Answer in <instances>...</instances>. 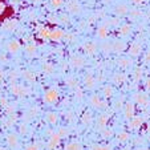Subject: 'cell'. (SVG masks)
Masks as SVG:
<instances>
[{
	"label": "cell",
	"instance_id": "46",
	"mask_svg": "<svg viewBox=\"0 0 150 150\" xmlns=\"http://www.w3.org/2000/svg\"><path fill=\"white\" fill-rule=\"evenodd\" d=\"M82 96H84V94H82V91L79 88V86H77V88H76V97H77L79 100H81Z\"/></svg>",
	"mask_w": 150,
	"mask_h": 150
},
{
	"label": "cell",
	"instance_id": "25",
	"mask_svg": "<svg viewBox=\"0 0 150 150\" xmlns=\"http://www.w3.org/2000/svg\"><path fill=\"white\" fill-rule=\"evenodd\" d=\"M45 118H47V121H48V124H51V125L57 124V121H59V117H57V114L54 113V112H48V113L45 114Z\"/></svg>",
	"mask_w": 150,
	"mask_h": 150
},
{
	"label": "cell",
	"instance_id": "26",
	"mask_svg": "<svg viewBox=\"0 0 150 150\" xmlns=\"http://www.w3.org/2000/svg\"><path fill=\"white\" fill-rule=\"evenodd\" d=\"M114 12H116L117 15H126L127 12H129V7H127L126 4L121 3V4H118V6H116Z\"/></svg>",
	"mask_w": 150,
	"mask_h": 150
},
{
	"label": "cell",
	"instance_id": "4",
	"mask_svg": "<svg viewBox=\"0 0 150 150\" xmlns=\"http://www.w3.org/2000/svg\"><path fill=\"white\" fill-rule=\"evenodd\" d=\"M60 141H61V137H60V134L57 133H52L51 136H49V139L48 142H47V147H48V150H54L57 146H59Z\"/></svg>",
	"mask_w": 150,
	"mask_h": 150
},
{
	"label": "cell",
	"instance_id": "10",
	"mask_svg": "<svg viewBox=\"0 0 150 150\" xmlns=\"http://www.w3.org/2000/svg\"><path fill=\"white\" fill-rule=\"evenodd\" d=\"M82 49L88 54H94L97 51V44L94 41H85L84 44H82Z\"/></svg>",
	"mask_w": 150,
	"mask_h": 150
},
{
	"label": "cell",
	"instance_id": "17",
	"mask_svg": "<svg viewBox=\"0 0 150 150\" xmlns=\"http://www.w3.org/2000/svg\"><path fill=\"white\" fill-rule=\"evenodd\" d=\"M141 49H142V47L139 42H133L130 45V48H129V54H130L132 57H137L141 53Z\"/></svg>",
	"mask_w": 150,
	"mask_h": 150
},
{
	"label": "cell",
	"instance_id": "27",
	"mask_svg": "<svg viewBox=\"0 0 150 150\" xmlns=\"http://www.w3.org/2000/svg\"><path fill=\"white\" fill-rule=\"evenodd\" d=\"M130 32H132V25H129V24H122L118 28V33L121 36H127Z\"/></svg>",
	"mask_w": 150,
	"mask_h": 150
},
{
	"label": "cell",
	"instance_id": "16",
	"mask_svg": "<svg viewBox=\"0 0 150 150\" xmlns=\"http://www.w3.org/2000/svg\"><path fill=\"white\" fill-rule=\"evenodd\" d=\"M20 48H21V45H20V42L17 41V40H11V41L7 44V49H8V52H11V53H17V52L20 51Z\"/></svg>",
	"mask_w": 150,
	"mask_h": 150
},
{
	"label": "cell",
	"instance_id": "50",
	"mask_svg": "<svg viewBox=\"0 0 150 150\" xmlns=\"http://www.w3.org/2000/svg\"><path fill=\"white\" fill-rule=\"evenodd\" d=\"M6 8H7V6L4 3H1V1H0V15H3L4 12H6Z\"/></svg>",
	"mask_w": 150,
	"mask_h": 150
},
{
	"label": "cell",
	"instance_id": "52",
	"mask_svg": "<svg viewBox=\"0 0 150 150\" xmlns=\"http://www.w3.org/2000/svg\"><path fill=\"white\" fill-rule=\"evenodd\" d=\"M145 62H146V64L150 62V51L146 52V54H145Z\"/></svg>",
	"mask_w": 150,
	"mask_h": 150
},
{
	"label": "cell",
	"instance_id": "29",
	"mask_svg": "<svg viewBox=\"0 0 150 150\" xmlns=\"http://www.w3.org/2000/svg\"><path fill=\"white\" fill-rule=\"evenodd\" d=\"M42 71L47 74H52L54 72V65L52 62H44V64H42Z\"/></svg>",
	"mask_w": 150,
	"mask_h": 150
},
{
	"label": "cell",
	"instance_id": "12",
	"mask_svg": "<svg viewBox=\"0 0 150 150\" xmlns=\"http://www.w3.org/2000/svg\"><path fill=\"white\" fill-rule=\"evenodd\" d=\"M142 122H144V118H142L141 116H134L133 118L129 120V129H138L139 126L142 125Z\"/></svg>",
	"mask_w": 150,
	"mask_h": 150
},
{
	"label": "cell",
	"instance_id": "20",
	"mask_svg": "<svg viewBox=\"0 0 150 150\" xmlns=\"http://www.w3.org/2000/svg\"><path fill=\"white\" fill-rule=\"evenodd\" d=\"M132 59H129V57H120L118 60H117V65L120 67V68H129V67L132 65Z\"/></svg>",
	"mask_w": 150,
	"mask_h": 150
},
{
	"label": "cell",
	"instance_id": "34",
	"mask_svg": "<svg viewBox=\"0 0 150 150\" xmlns=\"http://www.w3.org/2000/svg\"><path fill=\"white\" fill-rule=\"evenodd\" d=\"M16 120H17L16 114H15V113H12V114H9L8 120H7V121H4V125H6L7 127H8V126H12V125H13L15 122H16Z\"/></svg>",
	"mask_w": 150,
	"mask_h": 150
},
{
	"label": "cell",
	"instance_id": "41",
	"mask_svg": "<svg viewBox=\"0 0 150 150\" xmlns=\"http://www.w3.org/2000/svg\"><path fill=\"white\" fill-rule=\"evenodd\" d=\"M51 6L54 8H60L62 6V0H51Z\"/></svg>",
	"mask_w": 150,
	"mask_h": 150
},
{
	"label": "cell",
	"instance_id": "48",
	"mask_svg": "<svg viewBox=\"0 0 150 150\" xmlns=\"http://www.w3.org/2000/svg\"><path fill=\"white\" fill-rule=\"evenodd\" d=\"M64 39H65V40H67V41H69V42H71V41H73L74 36H73V35H69V33H65V35H64Z\"/></svg>",
	"mask_w": 150,
	"mask_h": 150
},
{
	"label": "cell",
	"instance_id": "15",
	"mask_svg": "<svg viewBox=\"0 0 150 150\" xmlns=\"http://www.w3.org/2000/svg\"><path fill=\"white\" fill-rule=\"evenodd\" d=\"M7 145L11 149H17V146H19V138H17L16 134H8L7 136Z\"/></svg>",
	"mask_w": 150,
	"mask_h": 150
},
{
	"label": "cell",
	"instance_id": "45",
	"mask_svg": "<svg viewBox=\"0 0 150 150\" xmlns=\"http://www.w3.org/2000/svg\"><path fill=\"white\" fill-rule=\"evenodd\" d=\"M114 109H116V110H121L122 109V100H117V101L114 102Z\"/></svg>",
	"mask_w": 150,
	"mask_h": 150
},
{
	"label": "cell",
	"instance_id": "28",
	"mask_svg": "<svg viewBox=\"0 0 150 150\" xmlns=\"http://www.w3.org/2000/svg\"><path fill=\"white\" fill-rule=\"evenodd\" d=\"M102 94H104L106 98H110L114 94V89L112 85H105L104 89H102Z\"/></svg>",
	"mask_w": 150,
	"mask_h": 150
},
{
	"label": "cell",
	"instance_id": "30",
	"mask_svg": "<svg viewBox=\"0 0 150 150\" xmlns=\"http://www.w3.org/2000/svg\"><path fill=\"white\" fill-rule=\"evenodd\" d=\"M23 77H24V80H27L28 82H33L35 80H36V74H35L32 71H24Z\"/></svg>",
	"mask_w": 150,
	"mask_h": 150
},
{
	"label": "cell",
	"instance_id": "59",
	"mask_svg": "<svg viewBox=\"0 0 150 150\" xmlns=\"http://www.w3.org/2000/svg\"><path fill=\"white\" fill-rule=\"evenodd\" d=\"M137 150H147V149H146V147H144V146H141V147H138Z\"/></svg>",
	"mask_w": 150,
	"mask_h": 150
},
{
	"label": "cell",
	"instance_id": "5",
	"mask_svg": "<svg viewBox=\"0 0 150 150\" xmlns=\"http://www.w3.org/2000/svg\"><path fill=\"white\" fill-rule=\"evenodd\" d=\"M124 116L126 120H130L136 116V108H134V104L132 101L125 102L124 105Z\"/></svg>",
	"mask_w": 150,
	"mask_h": 150
},
{
	"label": "cell",
	"instance_id": "23",
	"mask_svg": "<svg viewBox=\"0 0 150 150\" xmlns=\"http://www.w3.org/2000/svg\"><path fill=\"white\" fill-rule=\"evenodd\" d=\"M16 27H17V21H16V20H8V21H6V23L3 24V28L6 29V31H8V32L15 31V29H16Z\"/></svg>",
	"mask_w": 150,
	"mask_h": 150
},
{
	"label": "cell",
	"instance_id": "7",
	"mask_svg": "<svg viewBox=\"0 0 150 150\" xmlns=\"http://www.w3.org/2000/svg\"><path fill=\"white\" fill-rule=\"evenodd\" d=\"M67 11L69 12V13H80L81 12V6L79 4V1L77 0H71V1H68L67 3Z\"/></svg>",
	"mask_w": 150,
	"mask_h": 150
},
{
	"label": "cell",
	"instance_id": "2",
	"mask_svg": "<svg viewBox=\"0 0 150 150\" xmlns=\"http://www.w3.org/2000/svg\"><path fill=\"white\" fill-rule=\"evenodd\" d=\"M42 100L47 102V104H54V102L59 100V92L56 89H48V91L44 93Z\"/></svg>",
	"mask_w": 150,
	"mask_h": 150
},
{
	"label": "cell",
	"instance_id": "35",
	"mask_svg": "<svg viewBox=\"0 0 150 150\" xmlns=\"http://www.w3.org/2000/svg\"><path fill=\"white\" fill-rule=\"evenodd\" d=\"M91 150H112L110 145H92Z\"/></svg>",
	"mask_w": 150,
	"mask_h": 150
},
{
	"label": "cell",
	"instance_id": "6",
	"mask_svg": "<svg viewBox=\"0 0 150 150\" xmlns=\"http://www.w3.org/2000/svg\"><path fill=\"white\" fill-rule=\"evenodd\" d=\"M89 104L93 106L94 109H102L105 108V102L100 98L98 94H92L91 98H89Z\"/></svg>",
	"mask_w": 150,
	"mask_h": 150
},
{
	"label": "cell",
	"instance_id": "42",
	"mask_svg": "<svg viewBox=\"0 0 150 150\" xmlns=\"http://www.w3.org/2000/svg\"><path fill=\"white\" fill-rule=\"evenodd\" d=\"M17 77H19V73H17L16 71H12L11 73H9V80H11V82H16Z\"/></svg>",
	"mask_w": 150,
	"mask_h": 150
},
{
	"label": "cell",
	"instance_id": "36",
	"mask_svg": "<svg viewBox=\"0 0 150 150\" xmlns=\"http://www.w3.org/2000/svg\"><path fill=\"white\" fill-rule=\"evenodd\" d=\"M142 77V68H136L133 71V79L136 80V81H139Z\"/></svg>",
	"mask_w": 150,
	"mask_h": 150
},
{
	"label": "cell",
	"instance_id": "51",
	"mask_svg": "<svg viewBox=\"0 0 150 150\" xmlns=\"http://www.w3.org/2000/svg\"><path fill=\"white\" fill-rule=\"evenodd\" d=\"M145 88H146V91L150 92V77L145 80Z\"/></svg>",
	"mask_w": 150,
	"mask_h": 150
},
{
	"label": "cell",
	"instance_id": "53",
	"mask_svg": "<svg viewBox=\"0 0 150 150\" xmlns=\"http://www.w3.org/2000/svg\"><path fill=\"white\" fill-rule=\"evenodd\" d=\"M37 113V109L36 108H31L29 109V116H36Z\"/></svg>",
	"mask_w": 150,
	"mask_h": 150
},
{
	"label": "cell",
	"instance_id": "14",
	"mask_svg": "<svg viewBox=\"0 0 150 150\" xmlns=\"http://www.w3.org/2000/svg\"><path fill=\"white\" fill-rule=\"evenodd\" d=\"M49 35H51V29L48 27H39L37 28V36L41 40H49Z\"/></svg>",
	"mask_w": 150,
	"mask_h": 150
},
{
	"label": "cell",
	"instance_id": "61",
	"mask_svg": "<svg viewBox=\"0 0 150 150\" xmlns=\"http://www.w3.org/2000/svg\"><path fill=\"white\" fill-rule=\"evenodd\" d=\"M122 150H130V149H129V147H124V149H122Z\"/></svg>",
	"mask_w": 150,
	"mask_h": 150
},
{
	"label": "cell",
	"instance_id": "57",
	"mask_svg": "<svg viewBox=\"0 0 150 150\" xmlns=\"http://www.w3.org/2000/svg\"><path fill=\"white\" fill-rule=\"evenodd\" d=\"M3 79H4V72L1 71V69H0V82L3 81Z\"/></svg>",
	"mask_w": 150,
	"mask_h": 150
},
{
	"label": "cell",
	"instance_id": "37",
	"mask_svg": "<svg viewBox=\"0 0 150 150\" xmlns=\"http://www.w3.org/2000/svg\"><path fill=\"white\" fill-rule=\"evenodd\" d=\"M101 49H102V52H110L112 51V44L108 42V41H104L101 44Z\"/></svg>",
	"mask_w": 150,
	"mask_h": 150
},
{
	"label": "cell",
	"instance_id": "56",
	"mask_svg": "<svg viewBox=\"0 0 150 150\" xmlns=\"http://www.w3.org/2000/svg\"><path fill=\"white\" fill-rule=\"evenodd\" d=\"M6 54H0V62H3V61H6Z\"/></svg>",
	"mask_w": 150,
	"mask_h": 150
},
{
	"label": "cell",
	"instance_id": "13",
	"mask_svg": "<svg viewBox=\"0 0 150 150\" xmlns=\"http://www.w3.org/2000/svg\"><path fill=\"white\" fill-rule=\"evenodd\" d=\"M96 81H97V80L94 79L93 74L88 73L86 76H85V79H84V86L86 89H93L94 85H96Z\"/></svg>",
	"mask_w": 150,
	"mask_h": 150
},
{
	"label": "cell",
	"instance_id": "31",
	"mask_svg": "<svg viewBox=\"0 0 150 150\" xmlns=\"http://www.w3.org/2000/svg\"><path fill=\"white\" fill-rule=\"evenodd\" d=\"M65 84L68 85L69 88H72V89H76L77 86H79V82H77V80L74 79V77H67L65 79Z\"/></svg>",
	"mask_w": 150,
	"mask_h": 150
},
{
	"label": "cell",
	"instance_id": "40",
	"mask_svg": "<svg viewBox=\"0 0 150 150\" xmlns=\"http://www.w3.org/2000/svg\"><path fill=\"white\" fill-rule=\"evenodd\" d=\"M4 109H6V113L8 114V116L12 114V113H15V105H12V104H8Z\"/></svg>",
	"mask_w": 150,
	"mask_h": 150
},
{
	"label": "cell",
	"instance_id": "3",
	"mask_svg": "<svg viewBox=\"0 0 150 150\" xmlns=\"http://www.w3.org/2000/svg\"><path fill=\"white\" fill-rule=\"evenodd\" d=\"M133 100L137 105H139V106H142V108H146L147 105H149V102H150L149 96L145 94V93H136L133 96Z\"/></svg>",
	"mask_w": 150,
	"mask_h": 150
},
{
	"label": "cell",
	"instance_id": "44",
	"mask_svg": "<svg viewBox=\"0 0 150 150\" xmlns=\"http://www.w3.org/2000/svg\"><path fill=\"white\" fill-rule=\"evenodd\" d=\"M57 133L60 134V137H61V138H62V137H65V136H68V130H67L65 127H60L59 130H57Z\"/></svg>",
	"mask_w": 150,
	"mask_h": 150
},
{
	"label": "cell",
	"instance_id": "43",
	"mask_svg": "<svg viewBox=\"0 0 150 150\" xmlns=\"http://www.w3.org/2000/svg\"><path fill=\"white\" fill-rule=\"evenodd\" d=\"M24 150H39V145L37 144H28Z\"/></svg>",
	"mask_w": 150,
	"mask_h": 150
},
{
	"label": "cell",
	"instance_id": "49",
	"mask_svg": "<svg viewBox=\"0 0 150 150\" xmlns=\"http://www.w3.org/2000/svg\"><path fill=\"white\" fill-rule=\"evenodd\" d=\"M0 104H1L3 108H6L7 105H8V101H7V98H4V97H0Z\"/></svg>",
	"mask_w": 150,
	"mask_h": 150
},
{
	"label": "cell",
	"instance_id": "60",
	"mask_svg": "<svg viewBox=\"0 0 150 150\" xmlns=\"http://www.w3.org/2000/svg\"><path fill=\"white\" fill-rule=\"evenodd\" d=\"M32 3H39V1H41V0H31Z\"/></svg>",
	"mask_w": 150,
	"mask_h": 150
},
{
	"label": "cell",
	"instance_id": "9",
	"mask_svg": "<svg viewBox=\"0 0 150 150\" xmlns=\"http://www.w3.org/2000/svg\"><path fill=\"white\" fill-rule=\"evenodd\" d=\"M64 35H65V32L62 31L61 28H53V29H51L49 40H52V41H60L61 39H64Z\"/></svg>",
	"mask_w": 150,
	"mask_h": 150
},
{
	"label": "cell",
	"instance_id": "54",
	"mask_svg": "<svg viewBox=\"0 0 150 150\" xmlns=\"http://www.w3.org/2000/svg\"><path fill=\"white\" fill-rule=\"evenodd\" d=\"M139 15H141V12H139V11H132V16H133V17L139 16Z\"/></svg>",
	"mask_w": 150,
	"mask_h": 150
},
{
	"label": "cell",
	"instance_id": "55",
	"mask_svg": "<svg viewBox=\"0 0 150 150\" xmlns=\"http://www.w3.org/2000/svg\"><path fill=\"white\" fill-rule=\"evenodd\" d=\"M117 23H118V21H117V19H110V21H109V24H112V25H116Z\"/></svg>",
	"mask_w": 150,
	"mask_h": 150
},
{
	"label": "cell",
	"instance_id": "18",
	"mask_svg": "<svg viewBox=\"0 0 150 150\" xmlns=\"http://www.w3.org/2000/svg\"><path fill=\"white\" fill-rule=\"evenodd\" d=\"M126 49V44L121 40H116L112 42V51L113 52H124Z\"/></svg>",
	"mask_w": 150,
	"mask_h": 150
},
{
	"label": "cell",
	"instance_id": "11",
	"mask_svg": "<svg viewBox=\"0 0 150 150\" xmlns=\"http://www.w3.org/2000/svg\"><path fill=\"white\" fill-rule=\"evenodd\" d=\"M71 65L73 67V68H81L82 65H84L85 62V59L82 56H80V54H73V56L71 57Z\"/></svg>",
	"mask_w": 150,
	"mask_h": 150
},
{
	"label": "cell",
	"instance_id": "47",
	"mask_svg": "<svg viewBox=\"0 0 150 150\" xmlns=\"http://www.w3.org/2000/svg\"><path fill=\"white\" fill-rule=\"evenodd\" d=\"M19 132L20 134H27V125H20Z\"/></svg>",
	"mask_w": 150,
	"mask_h": 150
},
{
	"label": "cell",
	"instance_id": "1",
	"mask_svg": "<svg viewBox=\"0 0 150 150\" xmlns=\"http://www.w3.org/2000/svg\"><path fill=\"white\" fill-rule=\"evenodd\" d=\"M9 91H11L12 94L17 97H21V96H27V94L31 93V89L24 86L23 84H17V82H12L11 86H9Z\"/></svg>",
	"mask_w": 150,
	"mask_h": 150
},
{
	"label": "cell",
	"instance_id": "58",
	"mask_svg": "<svg viewBox=\"0 0 150 150\" xmlns=\"http://www.w3.org/2000/svg\"><path fill=\"white\" fill-rule=\"evenodd\" d=\"M134 4H141L142 3V0H132Z\"/></svg>",
	"mask_w": 150,
	"mask_h": 150
},
{
	"label": "cell",
	"instance_id": "19",
	"mask_svg": "<svg viewBox=\"0 0 150 150\" xmlns=\"http://www.w3.org/2000/svg\"><path fill=\"white\" fill-rule=\"evenodd\" d=\"M126 80H127V76L125 73H122V72H117V73H114V76H113V82L114 84L122 85V84H125Z\"/></svg>",
	"mask_w": 150,
	"mask_h": 150
},
{
	"label": "cell",
	"instance_id": "22",
	"mask_svg": "<svg viewBox=\"0 0 150 150\" xmlns=\"http://www.w3.org/2000/svg\"><path fill=\"white\" fill-rule=\"evenodd\" d=\"M36 51H37V48H36V45H35V42H28V44L25 45V48H24L25 54L29 56V57L35 56V54H36Z\"/></svg>",
	"mask_w": 150,
	"mask_h": 150
},
{
	"label": "cell",
	"instance_id": "63",
	"mask_svg": "<svg viewBox=\"0 0 150 150\" xmlns=\"http://www.w3.org/2000/svg\"><path fill=\"white\" fill-rule=\"evenodd\" d=\"M105 1H112V0H105Z\"/></svg>",
	"mask_w": 150,
	"mask_h": 150
},
{
	"label": "cell",
	"instance_id": "39",
	"mask_svg": "<svg viewBox=\"0 0 150 150\" xmlns=\"http://www.w3.org/2000/svg\"><path fill=\"white\" fill-rule=\"evenodd\" d=\"M59 19H60V23L61 24H69V16L68 15H60Z\"/></svg>",
	"mask_w": 150,
	"mask_h": 150
},
{
	"label": "cell",
	"instance_id": "33",
	"mask_svg": "<svg viewBox=\"0 0 150 150\" xmlns=\"http://www.w3.org/2000/svg\"><path fill=\"white\" fill-rule=\"evenodd\" d=\"M129 139V133L127 132H120L117 134V141L118 142H126Z\"/></svg>",
	"mask_w": 150,
	"mask_h": 150
},
{
	"label": "cell",
	"instance_id": "38",
	"mask_svg": "<svg viewBox=\"0 0 150 150\" xmlns=\"http://www.w3.org/2000/svg\"><path fill=\"white\" fill-rule=\"evenodd\" d=\"M101 133H102V137H105V138H108V137H110L112 134H113V132H112V129H108V127H104Z\"/></svg>",
	"mask_w": 150,
	"mask_h": 150
},
{
	"label": "cell",
	"instance_id": "8",
	"mask_svg": "<svg viewBox=\"0 0 150 150\" xmlns=\"http://www.w3.org/2000/svg\"><path fill=\"white\" fill-rule=\"evenodd\" d=\"M109 114L108 113H101L100 116H97L96 118V125L98 126V129H104V127H106V125H108V121H109Z\"/></svg>",
	"mask_w": 150,
	"mask_h": 150
},
{
	"label": "cell",
	"instance_id": "24",
	"mask_svg": "<svg viewBox=\"0 0 150 150\" xmlns=\"http://www.w3.org/2000/svg\"><path fill=\"white\" fill-rule=\"evenodd\" d=\"M82 124L86 125V126H89V125L93 122V116H92L91 112H84V114H82V118H81Z\"/></svg>",
	"mask_w": 150,
	"mask_h": 150
},
{
	"label": "cell",
	"instance_id": "62",
	"mask_svg": "<svg viewBox=\"0 0 150 150\" xmlns=\"http://www.w3.org/2000/svg\"><path fill=\"white\" fill-rule=\"evenodd\" d=\"M147 132H149V133H150V125H149V127H147Z\"/></svg>",
	"mask_w": 150,
	"mask_h": 150
},
{
	"label": "cell",
	"instance_id": "32",
	"mask_svg": "<svg viewBox=\"0 0 150 150\" xmlns=\"http://www.w3.org/2000/svg\"><path fill=\"white\" fill-rule=\"evenodd\" d=\"M64 150H81V145L79 142H68Z\"/></svg>",
	"mask_w": 150,
	"mask_h": 150
},
{
	"label": "cell",
	"instance_id": "21",
	"mask_svg": "<svg viewBox=\"0 0 150 150\" xmlns=\"http://www.w3.org/2000/svg\"><path fill=\"white\" fill-rule=\"evenodd\" d=\"M97 37L98 39H106L108 37V25L106 24H102V25H100L98 28H97Z\"/></svg>",
	"mask_w": 150,
	"mask_h": 150
}]
</instances>
